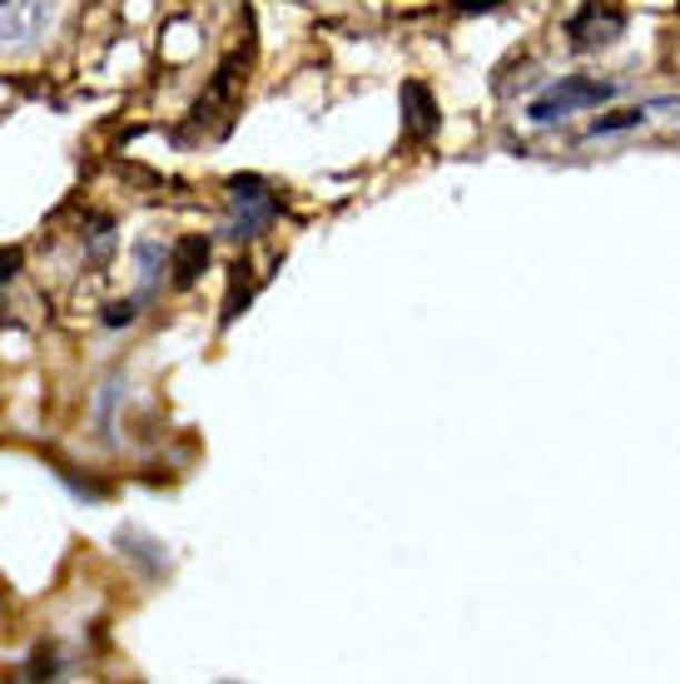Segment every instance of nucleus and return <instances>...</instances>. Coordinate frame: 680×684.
I'll list each match as a JSON object with an SVG mask.
<instances>
[{"mask_svg": "<svg viewBox=\"0 0 680 684\" xmlns=\"http://www.w3.org/2000/svg\"><path fill=\"white\" fill-rule=\"evenodd\" d=\"M229 273L233 278H229V298H224V323H233V318L249 308V298H253V269H249V263L239 259Z\"/></svg>", "mask_w": 680, "mask_h": 684, "instance_id": "obj_7", "label": "nucleus"}, {"mask_svg": "<svg viewBox=\"0 0 680 684\" xmlns=\"http://www.w3.org/2000/svg\"><path fill=\"white\" fill-rule=\"evenodd\" d=\"M209 253H214V243H209L204 233H189V239H179L174 249H169V273H174L179 293H184V288H194L199 278H204Z\"/></svg>", "mask_w": 680, "mask_h": 684, "instance_id": "obj_5", "label": "nucleus"}, {"mask_svg": "<svg viewBox=\"0 0 680 684\" xmlns=\"http://www.w3.org/2000/svg\"><path fill=\"white\" fill-rule=\"evenodd\" d=\"M229 209H233L229 213V239H239V243L259 239V233L283 213L279 194H273L259 174H233L229 179Z\"/></svg>", "mask_w": 680, "mask_h": 684, "instance_id": "obj_2", "label": "nucleus"}, {"mask_svg": "<svg viewBox=\"0 0 680 684\" xmlns=\"http://www.w3.org/2000/svg\"><path fill=\"white\" fill-rule=\"evenodd\" d=\"M16 269H20V253L16 249H0V288L16 278Z\"/></svg>", "mask_w": 680, "mask_h": 684, "instance_id": "obj_11", "label": "nucleus"}, {"mask_svg": "<svg viewBox=\"0 0 680 684\" xmlns=\"http://www.w3.org/2000/svg\"><path fill=\"white\" fill-rule=\"evenodd\" d=\"M398 110H402V134L408 139H432L442 124L438 114V100L422 80H402V94H398Z\"/></svg>", "mask_w": 680, "mask_h": 684, "instance_id": "obj_4", "label": "nucleus"}, {"mask_svg": "<svg viewBox=\"0 0 680 684\" xmlns=\"http://www.w3.org/2000/svg\"><path fill=\"white\" fill-rule=\"evenodd\" d=\"M134 308H140V298H124V303H110V308H104V323H110V328L134 323Z\"/></svg>", "mask_w": 680, "mask_h": 684, "instance_id": "obj_10", "label": "nucleus"}, {"mask_svg": "<svg viewBox=\"0 0 680 684\" xmlns=\"http://www.w3.org/2000/svg\"><path fill=\"white\" fill-rule=\"evenodd\" d=\"M134 263H140V278H144L140 303H150V298H154V283H159V273H164V249H159V243H140V249H134Z\"/></svg>", "mask_w": 680, "mask_h": 684, "instance_id": "obj_9", "label": "nucleus"}, {"mask_svg": "<svg viewBox=\"0 0 680 684\" xmlns=\"http://www.w3.org/2000/svg\"><path fill=\"white\" fill-rule=\"evenodd\" d=\"M646 124V104H636V110H616V114H597V120L587 124L591 139H606V134H626V130H641Z\"/></svg>", "mask_w": 680, "mask_h": 684, "instance_id": "obj_8", "label": "nucleus"}, {"mask_svg": "<svg viewBox=\"0 0 680 684\" xmlns=\"http://www.w3.org/2000/svg\"><path fill=\"white\" fill-rule=\"evenodd\" d=\"M621 36H626V10L601 6V0H587V6L567 20L571 50H601V46H611V40H621Z\"/></svg>", "mask_w": 680, "mask_h": 684, "instance_id": "obj_3", "label": "nucleus"}, {"mask_svg": "<svg viewBox=\"0 0 680 684\" xmlns=\"http://www.w3.org/2000/svg\"><path fill=\"white\" fill-rule=\"evenodd\" d=\"M40 20H46V0H0V40L36 36Z\"/></svg>", "mask_w": 680, "mask_h": 684, "instance_id": "obj_6", "label": "nucleus"}, {"mask_svg": "<svg viewBox=\"0 0 680 684\" xmlns=\"http://www.w3.org/2000/svg\"><path fill=\"white\" fill-rule=\"evenodd\" d=\"M616 94H621V84H616V80H591V74H561L557 84H547V94H537V100L527 104V124H537V130H557V124H567L571 114L601 110V104L616 100Z\"/></svg>", "mask_w": 680, "mask_h": 684, "instance_id": "obj_1", "label": "nucleus"}]
</instances>
